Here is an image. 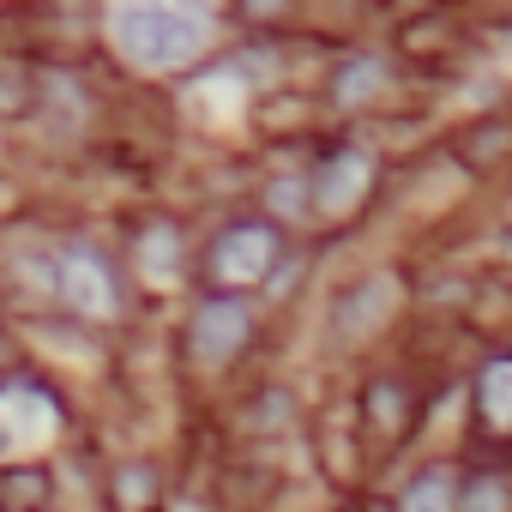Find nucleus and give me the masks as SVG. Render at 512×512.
<instances>
[{
  "mask_svg": "<svg viewBox=\"0 0 512 512\" xmlns=\"http://www.w3.org/2000/svg\"><path fill=\"white\" fill-rule=\"evenodd\" d=\"M139 253H145V272H151V278H169V253H175V241H169L163 229H151Z\"/></svg>",
  "mask_w": 512,
  "mask_h": 512,
  "instance_id": "0eeeda50",
  "label": "nucleus"
},
{
  "mask_svg": "<svg viewBox=\"0 0 512 512\" xmlns=\"http://www.w3.org/2000/svg\"><path fill=\"white\" fill-rule=\"evenodd\" d=\"M241 338H247V308H241V302H211V308H199V320H193V356H199V362L235 356Z\"/></svg>",
  "mask_w": 512,
  "mask_h": 512,
  "instance_id": "7ed1b4c3",
  "label": "nucleus"
},
{
  "mask_svg": "<svg viewBox=\"0 0 512 512\" xmlns=\"http://www.w3.org/2000/svg\"><path fill=\"white\" fill-rule=\"evenodd\" d=\"M67 302L79 308V314H91V320H103L109 308H115V290H109V272L91 260V253H67Z\"/></svg>",
  "mask_w": 512,
  "mask_h": 512,
  "instance_id": "20e7f679",
  "label": "nucleus"
},
{
  "mask_svg": "<svg viewBox=\"0 0 512 512\" xmlns=\"http://www.w3.org/2000/svg\"><path fill=\"white\" fill-rule=\"evenodd\" d=\"M368 187V157H338L326 175H320V187H314V199H320V211H350L356 205V193Z\"/></svg>",
  "mask_w": 512,
  "mask_h": 512,
  "instance_id": "39448f33",
  "label": "nucleus"
},
{
  "mask_svg": "<svg viewBox=\"0 0 512 512\" xmlns=\"http://www.w3.org/2000/svg\"><path fill=\"white\" fill-rule=\"evenodd\" d=\"M506 386H512V368H506V362H494V368H488V380H482V404H488V422H494V428L506 422Z\"/></svg>",
  "mask_w": 512,
  "mask_h": 512,
  "instance_id": "423d86ee",
  "label": "nucleus"
},
{
  "mask_svg": "<svg viewBox=\"0 0 512 512\" xmlns=\"http://www.w3.org/2000/svg\"><path fill=\"white\" fill-rule=\"evenodd\" d=\"M109 31L133 67H187L211 43V19L187 0H127Z\"/></svg>",
  "mask_w": 512,
  "mask_h": 512,
  "instance_id": "f257e3e1",
  "label": "nucleus"
},
{
  "mask_svg": "<svg viewBox=\"0 0 512 512\" xmlns=\"http://www.w3.org/2000/svg\"><path fill=\"white\" fill-rule=\"evenodd\" d=\"M211 266H217L223 284H253V278L272 266V229H260V223L229 229V235L217 241V253H211Z\"/></svg>",
  "mask_w": 512,
  "mask_h": 512,
  "instance_id": "f03ea898",
  "label": "nucleus"
},
{
  "mask_svg": "<svg viewBox=\"0 0 512 512\" xmlns=\"http://www.w3.org/2000/svg\"><path fill=\"white\" fill-rule=\"evenodd\" d=\"M374 79H380V67H374V61H368V67H350V73H344V85H338V97H344V103H356L362 91H374Z\"/></svg>",
  "mask_w": 512,
  "mask_h": 512,
  "instance_id": "1a4fd4ad",
  "label": "nucleus"
},
{
  "mask_svg": "<svg viewBox=\"0 0 512 512\" xmlns=\"http://www.w3.org/2000/svg\"><path fill=\"white\" fill-rule=\"evenodd\" d=\"M446 500H452V482L446 476H428V482H416L404 494V506H446Z\"/></svg>",
  "mask_w": 512,
  "mask_h": 512,
  "instance_id": "6e6552de",
  "label": "nucleus"
}]
</instances>
